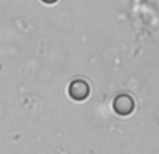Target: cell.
I'll return each mask as SVG.
<instances>
[{"instance_id": "2", "label": "cell", "mask_w": 159, "mask_h": 154, "mask_svg": "<svg viewBox=\"0 0 159 154\" xmlns=\"http://www.w3.org/2000/svg\"><path fill=\"white\" fill-rule=\"evenodd\" d=\"M69 95L76 101H82V100H86L87 95L90 92V88L87 86V83H84L83 80H75L70 83L69 86Z\"/></svg>"}, {"instance_id": "3", "label": "cell", "mask_w": 159, "mask_h": 154, "mask_svg": "<svg viewBox=\"0 0 159 154\" xmlns=\"http://www.w3.org/2000/svg\"><path fill=\"white\" fill-rule=\"evenodd\" d=\"M42 2H44V3H48V4H52V3H55L57 0H42Z\"/></svg>"}, {"instance_id": "1", "label": "cell", "mask_w": 159, "mask_h": 154, "mask_svg": "<svg viewBox=\"0 0 159 154\" xmlns=\"http://www.w3.org/2000/svg\"><path fill=\"white\" fill-rule=\"evenodd\" d=\"M113 108L118 115H129L134 111V100L127 94H121L114 100Z\"/></svg>"}]
</instances>
